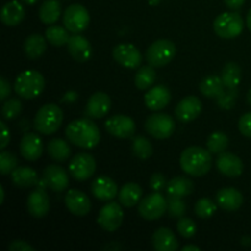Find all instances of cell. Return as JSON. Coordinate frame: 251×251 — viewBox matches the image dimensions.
Returning a JSON list of instances; mask_svg holds the SVG:
<instances>
[{
    "instance_id": "obj_1",
    "label": "cell",
    "mask_w": 251,
    "mask_h": 251,
    "mask_svg": "<svg viewBox=\"0 0 251 251\" xmlns=\"http://www.w3.org/2000/svg\"><path fill=\"white\" fill-rule=\"evenodd\" d=\"M65 135L69 141L81 149H95L100 140V132L91 118L73 120L66 126Z\"/></svg>"
},
{
    "instance_id": "obj_2",
    "label": "cell",
    "mask_w": 251,
    "mask_h": 251,
    "mask_svg": "<svg viewBox=\"0 0 251 251\" xmlns=\"http://www.w3.org/2000/svg\"><path fill=\"white\" fill-rule=\"evenodd\" d=\"M180 167L191 176H206L212 167V154L202 147H188L180 154Z\"/></svg>"
},
{
    "instance_id": "obj_3",
    "label": "cell",
    "mask_w": 251,
    "mask_h": 251,
    "mask_svg": "<svg viewBox=\"0 0 251 251\" xmlns=\"http://www.w3.org/2000/svg\"><path fill=\"white\" fill-rule=\"evenodd\" d=\"M64 114L58 104L49 103L39 108L34 117L33 126L37 132L43 135H51L59 130L63 123Z\"/></svg>"
},
{
    "instance_id": "obj_4",
    "label": "cell",
    "mask_w": 251,
    "mask_h": 251,
    "mask_svg": "<svg viewBox=\"0 0 251 251\" xmlns=\"http://www.w3.org/2000/svg\"><path fill=\"white\" fill-rule=\"evenodd\" d=\"M44 86L46 81L39 71L26 70L16 77L14 90L24 100H33L43 92Z\"/></svg>"
},
{
    "instance_id": "obj_5",
    "label": "cell",
    "mask_w": 251,
    "mask_h": 251,
    "mask_svg": "<svg viewBox=\"0 0 251 251\" xmlns=\"http://www.w3.org/2000/svg\"><path fill=\"white\" fill-rule=\"evenodd\" d=\"M176 54V47L169 39H158L153 42L146 50V60L153 68L168 65Z\"/></svg>"
},
{
    "instance_id": "obj_6",
    "label": "cell",
    "mask_w": 251,
    "mask_h": 251,
    "mask_svg": "<svg viewBox=\"0 0 251 251\" xmlns=\"http://www.w3.org/2000/svg\"><path fill=\"white\" fill-rule=\"evenodd\" d=\"M244 21L238 12H223L213 22V31L223 39H233L240 36Z\"/></svg>"
},
{
    "instance_id": "obj_7",
    "label": "cell",
    "mask_w": 251,
    "mask_h": 251,
    "mask_svg": "<svg viewBox=\"0 0 251 251\" xmlns=\"http://www.w3.org/2000/svg\"><path fill=\"white\" fill-rule=\"evenodd\" d=\"M145 129L157 140H166L176 131V122L166 113H154L147 118Z\"/></svg>"
},
{
    "instance_id": "obj_8",
    "label": "cell",
    "mask_w": 251,
    "mask_h": 251,
    "mask_svg": "<svg viewBox=\"0 0 251 251\" xmlns=\"http://www.w3.org/2000/svg\"><path fill=\"white\" fill-rule=\"evenodd\" d=\"M168 211V201L158 191L150 194L147 198L139 202V213L147 221L161 218Z\"/></svg>"
},
{
    "instance_id": "obj_9",
    "label": "cell",
    "mask_w": 251,
    "mask_h": 251,
    "mask_svg": "<svg viewBox=\"0 0 251 251\" xmlns=\"http://www.w3.org/2000/svg\"><path fill=\"white\" fill-rule=\"evenodd\" d=\"M96 159L92 154L81 152L75 154L69 163V173L75 180L85 181L96 173Z\"/></svg>"
},
{
    "instance_id": "obj_10",
    "label": "cell",
    "mask_w": 251,
    "mask_h": 251,
    "mask_svg": "<svg viewBox=\"0 0 251 251\" xmlns=\"http://www.w3.org/2000/svg\"><path fill=\"white\" fill-rule=\"evenodd\" d=\"M63 22L71 33H81L90 25V14L82 5L73 4L64 11Z\"/></svg>"
},
{
    "instance_id": "obj_11",
    "label": "cell",
    "mask_w": 251,
    "mask_h": 251,
    "mask_svg": "<svg viewBox=\"0 0 251 251\" xmlns=\"http://www.w3.org/2000/svg\"><path fill=\"white\" fill-rule=\"evenodd\" d=\"M124 212L118 202H108L100 208L97 222L100 228L107 232H115L122 226Z\"/></svg>"
},
{
    "instance_id": "obj_12",
    "label": "cell",
    "mask_w": 251,
    "mask_h": 251,
    "mask_svg": "<svg viewBox=\"0 0 251 251\" xmlns=\"http://www.w3.org/2000/svg\"><path fill=\"white\" fill-rule=\"evenodd\" d=\"M105 130L109 132L112 136L118 139H129L134 136L136 131V125L135 122L130 117L123 114H117L110 117L104 123Z\"/></svg>"
},
{
    "instance_id": "obj_13",
    "label": "cell",
    "mask_w": 251,
    "mask_h": 251,
    "mask_svg": "<svg viewBox=\"0 0 251 251\" xmlns=\"http://www.w3.org/2000/svg\"><path fill=\"white\" fill-rule=\"evenodd\" d=\"M113 58L119 65L127 69H137L142 63V55L139 49L130 43L118 44L113 49Z\"/></svg>"
},
{
    "instance_id": "obj_14",
    "label": "cell",
    "mask_w": 251,
    "mask_h": 251,
    "mask_svg": "<svg viewBox=\"0 0 251 251\" xmlns=\"http://www.w3.org/2000/svg\"><path fill=\"white\" fill-rule=\"evenodd\" d=\"M50 208L48 194L43 188H37L27 198V210L34 218H43L48 215Z\"/></svg>"
},
{
    "instance_id": "obj_15",
    "label": "cell",
    "mask_w": 251,
    "mask_h": 251,
    "mask_svg": "<svg viewBox=\"0 0 251 251\" xmlns=\"http://www.w3.org/2000/svg\"><path fill=\"white\" fill-rule=\"evenodd\" d=\"M65 206L69 212L77 217H83L91 211V201L85 193L77 189H71L65 195Z\"/></svg>"
},
{
    "instance_id": "obj_16",
    "label": "cell",
    "mask_w": 251,
    "mask_h": 251,
    "mask_svg": "<svg viewBox=\"0 0 251 251\" xmlns=\"http://www.w3.org/2000/svg\"><path fill=\"white\" fill-rule=\"evenodd\" d=\"M202 112V103L196 96H188L183 98L176 107V119L183 123L195 120Z\"/></svg>"
},
{
    "instance_id": "obj_17",
    "label": "cell",
    "mask_w": 251,
    "mask_h": 251,
    "mask_svg": "<svg viewBox=\"0 0 251 251\" xmlns=\"http://www.w3.org/2000/svg\"><path fill=\"white\" fill-rule=\"evenodd\" d=\"M110 98L104 92H96L88 98L86 104L85 115L91 119H100L105 117L110 110Z\"/></svg>"
},
{
    "instance_id": "obj_18",
    "label": "cell",
    "mask_w": 251,
    "mask_h": 251,
    "mask_svg": "<svg viewBox=\"0 0 251 251\" xmlns=\"http://www.w3.org/2000/svg\"><path fill=\"white\" fill-rule=\"evenodd\" d=\"M43 180L47 186L56 193L66 190L69 186V176L63 167L58 164H50L43 172Z\"/></svg>"
},
{
    "instance_id": "obj_19",
    "label": "cell",
    "mask_w": 251,
    "mask_h": 251,
    "mask_svg": "<svg viewBox=\"0 0 251 251\" xmlns=\"http://www.w3.org/2000/svg\"><path fill=\"white\" fill-rule=\"evenodd\" d=\"M216 164H217L218 171L228 178H237V176H242L243 171H244V164H243L242 159L230 152L225 151L218 154Z\"/></svg>"
},
{
    "instance_id": "obj_20",
    "label": "cell",
    "mask_w": 251,
    "mask_h": 251,
    "mask_svg": "<svg viewBox=\"0 0 251 251\" xmlns=\"http://www.w3.org/2000/svg\"><path fill=\"white\" fill-rule=\"evenodd\" d=\"M68 51L74 60L78 63H85L92 55V46L83 36H80L78 33H74V36H70V39L68 42Z\"/></svg>"
},
{
    "instance_id": "obj_21",
    "label": "cell",
    "mask_w": 251,
    "mask_h": 251,
    "mask_svg": "<svg viewBox=\"0 0 251 251\" xmlns=\"http://www.w3.org/2000/svg\"><path fill=\"white\" fill-rule=\"evenodd\" d=\"M171 91L163 85L154 86L151 90L147 91V93L145 95V104L149 109L153 110V112L166 108L171 102Z\"/></svg>"
},
{
    "instance_id": "obj_22",
    "label": "cell",
    "mask_w": 251,
    "mask_h": 251,
    "mask_svg": "<svg viewBox=\"0 0 251 251\" xmlns=\"http://www.w3.org/2000/svg\"><path fill=\"white\" fill-rule=\"evenodd\" d=\"M20 153L27 161H37L43 153L42 139L37 134L27 132L20 142Z\"/></svg>"
},
{
    "instance_id": "obj_23",
    "label": "cell",
    "mask_w": 251,
    "mask_h": 251,
    "mask_svg": "<svg viewBox=\"0 0 251 251\" xmlns=\"http://www.w3.org/2000/svg\"><path fill=\"white\" fill-rule=\"evenodd\" d=\"M216 202L222 210L233 212L242 207L244 196L235 188H223L216 195Z\"/></svg>"
},
{
    "instance_id": "obj_24",
    "label": "cell",
    "mask_w": 251,
    "mask_h": 251,
    "mask_svg": "<svg viewBox=\"0 0 251 251\" xmlns=\"http://www.w3.org/2000/svg\"><path fill=\"white\" fill-rule=\"evenodd\" d=\"M93 196L100 201H112L118 195V185L109 176H98L91 185Z\"/></svg>"
},
{
    "instance_id": "obj_25",
    "label": "cell",
    "mask_w": 251,
    "mask_h": 251,
    "mask_svg": "<svg viewBox=\"0 0 251 251\" xmlns=\"http://www.w3.org/2000/svg\"><path fill=\"white\" fill-rule=\"evenodd\" d=\"M25 15H26V12H25L21 2L17 1V0H11L2 6L1 12H0V19H1L2 24L6 25V26L15 27L21 24L22 20L25 19Z\"/></svg>"
},
{
    "instance_id": "obj_26",
    "label": "cell",
    "mask_w": 251,
    "mask_h": 251,
    "mask_svg": "<svg viewBox=\"0 0 251 251\" xmlns=\"http://www.w3.org/2000/svg\"><path fill=\"white\" fill-rule=\"evenodd\" d=\"M152 244L157 251H176L179 243L176 234L169 228H158L152 235Z\"/></svg>"
},
{
    "instance_id": "obj_27",
    "label": "cell",
    "mask_w": 251,
    "mask_h": 251,
    "mask_svg": "<svg viewBox=\"0 0 251 251\" xmlns=\"http://www.w3.org/2000/svg\"><path fill=\"white\" fill-rule=\"evenodd\" d=\"M11 180L17 188H31L38 183V176L33 168L29 167H17L11 173Z\"/></svg>"
},
{
    "instance_id": "obj_28",
    "label": "cell",
    "mask_w": 251,
    "mask_h": 251,
    "mask_svg": "<svg viewBox=\"0 0 251 251\" xmlns=\"http://www.w3.org/2000/svg\"><path fill=\"white\" fill-rule=\"evenodd\" d=\"M142 196V189L136 183H126L123 185L119 190L118 199H119L120 205L124 207H134L135 205L140 202Z\"/></svg>"
},
{
    "instance_id": "obj_29",
    "label": "cell",
    "mask_w": 251,
    "mask_h": 251,
    "mask_svg": "<svg viewBox=\"0 0 251 251\" xmlns=\"http://www.w3.org/2000/svg\"><path fill=\"white\" fill-rule=\"evenodd\" d=\"M47 38L38 33H33L26 38L24 43L25 54L28 59H38L41 58L47 50Z\"/></svg>"
},
{
    "instance_id": "obj_30",
    "label": "cell",
    "mask_w": 251,
    "mask_h": 251,
    "mask_svg": "<svg viewBox=\"0 0 251 251\" xmlns=\"http://www.w3.org/2000/svg\"><path fill=\"white\" fill-rule=\"evenodd\" d=\"M194 183L191 179L186 176H176L173 178L167 185V193L168 195L178 196V198H185L194 193Z\"/></svg>"
},
{
    "instance_id": "obj_31",
    "label": "cell",
    "mask_w": 251,
    "mask_h": 251,
    "mask_svg": "<svg viewBox=\"0 0 251 251\" xmlns=\"http://www.w3.org/2000/svg\"><path fill=\"white\" fill-rule=\"evenodd\" d=\"M61 15V4L59 0H46L39 7V19L46 25H54Z\"/></svg>"
},
{
    "instance_id": "obj_32",
    "label": "cell",
    "mask_w": 251,
    "mask_h": 251,
    "mask_svg": "<svg viewBox=\"0 0 251 251\" xmlns=\"http://www.w3.org/2000/svg\"><path fill=\"white\" fill-rule=\"evenodd\" d=\"M225 87L222 77L216 75L207 76L200 82V92L208 98H217L225 91Z\"/></svg>"
},
{
    "instance_id": "obj_33",
    "label": "cell",
    "mask_w": 251,
    "mask_h": 251,
    "mask_svg": "<svg viewBox=\"0 0 251 251\" xmlns=\"http://www.w3.org/2000/svg\"><path fill=\"white\" fill-rule=\"evenodd\" d=\"M48 154L55 162H66L71 156V149L68 142L63 139H53L49 141Z\"/></svg>"
},
{
    "instance_id": "obj_34",
    "label": "cell",
    "mask_w": 251,
    "mask_h": 251,
    "mask_svg": "<svg viewBox=\"0 0 251 251\" xmlns=\"http://www.w3.org/2000/svg\"><path fill=\"white\" fill-rule=\"evenodd\" d=\"M222 77L223 83L227 88H235L239 86L240 81H242V69L237 63L226 64L225 68L222 69Z\"/></svg>"
},
{
    "instance_id": "obj_35",
    "label": "cell",
    "mask_w": 251,
    "mask_h": 251,
    "mask_svg": "<svg viewBox=\"0 0 251 251\" xmlns=\"http://www.w3.org/2000/svg\"><path fill=\"white\" fill-rule=\"evenodd\" d=\"M69 29L64 28L61 26H56V25H53V26H49L48 28L46 29V38L47 41L49 42V44L54 47H63L66 46L70 39V36H69Z\"/></svg>"
},
{
    "instance_id": "obj_36",
    "label": "cell",
    "mask_w": 251,
    "mask_h": 251,
    "mask_svg": "<svg viewBox=\"0 0 251 251\" xmlns=\"http://www.w3.org/2000/svg\"><path fill=\"white\" fill-rule=\"evenodd\" d=\"M156 71H154L153 66L146 65L142 66L137 70L136 75H135V85L139 90H147L151 87L154 82H156Z\"/></svg>"
},
{
    "instance_id": "obj_37",
    "label": "cell",
    "mask_w": 251,
    "mask_h": 251,
    "mask_svg": "<svg viewBox=\"0 0 251 251\" xmlns=\"http://www.w3.org/2000/svg\"><path fill=\"white\" fill-rule=\"evenodd\" d=\"M132 153L140 159H147L153 153V147L151 141L145 136L134 137L132 141Z\"/></svg>"
},
{
    "instance_id": "obj_38",
    "label": "cell",
    "mask_w": 251,
    "mask_h": 251,
    "mask_svg": "<svg viewBox=\"0 0 251 251\" xmlns=\"http://www.w3.org/2000/svg\"><path fill=\"white\" fill-rule=\"evenodd\" d=\"M228 136L222 131H216L213 134L210 135V137L207 139V150L211 153L220 154L222 152H225L228 147Z\"/></svg>"
},
{
    "instance_id": "obj_39",
    "label": "cell",
    "mask_w": 251,
    "mask_h": 251,
    "mask_svg": "<svg viewBox=\"0 0 251 251\" xmlns=\"http://www.w3.org/2000/svg\"><path fill=\"white\" fill-rule=\"evenodd\" d=\"M22 110V103L19 98H10L5 100L1 108L2 118L6 120H12L20 115Z\"/></svg>"
},
{
    "instance_id": "obj_40",
    "label": "cell",
    "mask_w": 251,
    "mask_h": 251,
    "mask_svg": "<svg viewBox=\"0 0 251 251\" xmlns=\"http://www.w3.org/2000/svg\"><path fill=\"white\" fill-rule=\"evenodd\" d=\"M217 205L208 198L200 199L195 205V213L200 218H210L211 216L215 215Z\"/></svg>"
},
{
    "instance_id": "obj_41",
    "label": "cell",
    "mask_w": 251,
    "mask_h": 251,
    "mask_svg": "<svg viewBox=\"0 0 251 251\" xmlns=\"http://www.w3.org/2000/svg\"><path fill=\"white\" fill-rule=\"evenodd\" d=\"M168 213L173 218H181L186 212V203L184 202L183 198L168 195Z\"/></svg>"
},
{
    "instance_id": "obj_42",
    "label": "cell",
    "mask_w": 251,
    "mask_h": 251,
    "mask_svg": "<svg viewBox=\"0 0 251 251\" xmlns=\"http://www.w3.org/2000/svg\"><path fill=\"white\" fill-rule=\"evenodd\" d=\"M238 87L235 88H228V91H223L216 100H217L218 107L222 109H232L235 105L238 98Z\"/></svg>"
},
{
    "instance_id": "obj_43",
    "label": "cell",
    "mask_w": 251,
    "mask_h": 251,
    "mask_svg": "<svg viewBox=\"0 0 251 251\" xmlns=\"http://www.w3.org/2000/svg\"><path fill=\"white\" fill-rule=\"evenodd\" d=\"M17 168V157L12 152L2 151L0 153V173L2 176L11 174Z\"/></svg>"
},
{
    "instance_id": "obj_44",
    "label": "cell",
    "mask_w": 251,
    "mask_h": 251,
    "mask_svg": "<svg viewBox=\"0 0 251 251\" xmlns=\"http://www.w3.org/2000/svg\"><path fill=\"white\" fill-rule=\"evenodd\" d=\"M176 230L183 238L190 239L196 234L198 227H196V223L191 218L181 217L179 218L178 223H176Z\"/></svg>"
},
{
    "instance_id": "obj_45",
    "label": "cell",
    "mask_w": 251,
    "mask_h": 251,
    "mask_svg": "<svg viewBox=\"0 0 251 251\" xmlns=\"http://www.w3.org/2000/svg\"><path fill=\"white\" fill-rule=\"evenodd\" d=\"M167 185H168L167 179L162 173H154L151 176V179H150V186H151V189L153 191L161 193L162 190H164L167 188Z\"/></svg>"
},
{
    "instance_id": "obj_46",
    "label": "cell",
    "mask_w": 251,
    "mask_h": 251,
    "mask_svg": "<svg viewBox=\"0 0 251 251\" xmlns=\"http://www.w3.org/2000/svg\"><path fill=\"white\" fill-rule=\"evenodd\" d=\"M238 126H239V131L244 136L251 137V112L242 115L239 123H238Z\"/></svg>"
},
{
    "instance_id": "obj_47",
    "label": "cell",
    "mask_w": 251,
    "mask_h": 251,
    "mask_svg": "<svg viewBox=\"0 0 251 251\" xmlns=\"http://www.w3.org/2000/svg\"><path fill=\"white\" fill-rule=\"evenodd\" d=\"M7 249L10 251H36L33 247L27 244L24 240H14V242L9 245Z\"/></svg>"
},
{
    "instance_id": "obj_48",
    "label": "cell",
    "mask_w": 251,
    "mask_h": 251,
    "mask_svg": "<svg viewBox=\"0 0 251 251\" xmlns=\"http://www.w3.org/2000/svg\"><path fill=\"white\" fill-rule=\"evenodd\" d=\"M10 92H11V87L10 83L5 77H0V100H5L9 97Z\"/></svg>"
},
{
    "instance_id": "obj_49",
    "label": "cell",
    "mask_w": 251,
    "mask_h": 251,
    "mask_svg": "<svg viewBox=\"0 0 251 251\" xmlns=\"http://www.w3.org/2000/svg\"><path fill=\"white\" fill-rule=\"evenodd\" d=\"M0 127H1V144H0V149L4 150L10 142V131L4 122H0Z\"/></svg>"
},
{
    "instance_id": "obj_50",
    "label": "cell",
    "mask_w": 251,
    "mask_h": 251,
    "mask_svg": "<svg viewBox=\"0 0 251 251\" xmlns=\"http://www.w3.org/2000/svg\"><path fill=\"white\" fill-rule=\"evenodd\" d=\"M226 5L232 10H239L244 5L245 0H225Z\"/></svg>"
},
{
    "instance_id": "obj_51",
    "label": "cell",
    "mask_w": 251,
    "mask_h": 251,
    "mask_svg": "<svg viewBox=\"0 0 251 251\" xmlns=\"http://www.w3.org/2000/svg\"><path fill=\"white\" fill-rule=\"evenodd\" d=\"M78 95L75 92V91H70V92H66L65 96L63 97V102L68 103H74L76 100H77Z\"/></svg>"
},
{
    "instance_id": "obj_52",
    "label": "cell",
    "mask_w": 251,
    "mask_h": 251,
    "mask_svg": "<svg viewBox=\"0 0 251 251\" xmlns=\"http://www.w3.org/2000/svg\"><path fill=\"white\" fill-rule=\"evenodd\" d=\"M181 251H200V248L196 247V245H185Z\"/></svg>"
},
{
    "instance_id": "obj_53",
    "label": "cell",
    "mask_w": 251,
    "mask_h": 251,
    "mask_svg": "<svg viewBox=\"0 0 251 251\" xmlns=\"http://www.w3.org/2000/svg\"><path fill=\"white\" fill-rule=\"evenodd\" d=\"M247 26H248V28H249V31L251 32V9H250V11L248 12V16H247Z\"/></svg>"
},
{
    "instance_id": "obj_54",
    "label": "cell",
    "mask_w": 251,
    "mask_h": 251,
    "mask_svg": "<svg viewBox=\"0 0 251 251\" xmlns=\"http://www.w3.org/2000/svg\"><path fill=\"white\" fill-rule=\"evenodd\" d=\"M4 202V188L0 186V203Z\"/></svg>"
},
{
    "instance_id": "obj_55",
    "label": "cell",
    "mask_w": 251,
    "mask_h": 251,
    "mask_svg": "<svg viewBox=\"0 0 251 251\" xmlns=\"http://www.w3.org/2000/svg\"><path fill=\"white\" fill-rule=\"evenodd\" d=\"M22 1L27 5H34L37 1H38V0H22Z\"/></svg>"
},
{
    "instance_id": "obj_56",
    "label": "cell",
    "mask_w": 251,
    "mask_h": 251,
    "mask_svg": "<svg viewBox=\"0 0 251 251\" xmlns=\"http://www.w3.org/2000/svg\"><path fill=\"white\" fill-rule=\"evenodd\" d=\"M107 249L108 250H110V249H120V247H119V245H118V244H114V245H108V247H107Z\"/></svg>"
},
{
    "instance_id": "obj_57",
    "label": "cell",
    "mask_w": 251,
    "mask_h": 251,
    "mask_svg": "<svg viewBox=\"0 0 251 251\" xmlns=\"http://www.w3.org/2000/svg\"><path fill=\"white\" fill-rule=\"evenodd\" d=\"M149 1H150V4H151V5H157V4H159L162 0H149Z\"/></svg>"
},
{
    "instance_id": "obj_58",
    "label": "cell",
    "mask_w": 251,
    "mask_h": 251,
    "mask_svg": "<svg viewBox=\"0 0 251 251\" xmlns=\"http://www.w3.org/2000/svg\"><path fill=\"white\" fill-rule=\"evenodd\" d=\"M247 100H248V103H249V104L251 105V88H250L249 92H248V97H247Z\"/></svg>"
}]
</instances>
